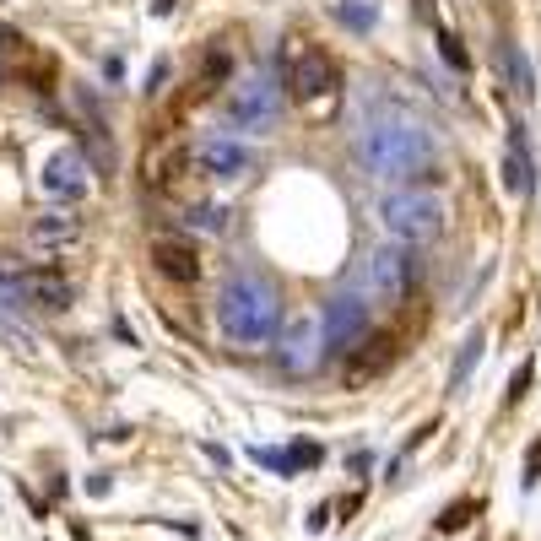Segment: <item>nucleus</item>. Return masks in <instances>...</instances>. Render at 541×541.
Masks as SVG:
<instances>
[{
  "mask_svg": "<svg viewBox=\"0 0 541 541\" xmlns=\"http://www.w3.org/2000/svg\"><path fill=\"white\" fill-rule=\"evenodd\" d=\"M217 325L233 347H266V341L282 336V298L266 276L239 271L228 276V287L217 298Z\"/></svg>",
  "mask_w": 541,
  "mask_h": 541,
  "instance_id": "nucleus-1",
  "label": "nucleus"
},
{
  "mask_svg": "<svg viewBox=\"0 0 541 541\" xmlns=\"http://www.w3.org/2000/svg\"><path fill=\"white\" fill-rule=\"evenodd\" d=\"M363 163L368 174L379 179H401V184H417V179H433V136L422 130L417 120H374L363 130Z\"/></svg>",
  "mask_w": 541,
  "mask_h": 541,
  "instance_id": "nucleus-2",
  "label": "nucleus"
},
{
  "mask_svg": "<svg viewBox=\"0 0 541 541\" xmlns=\"http://www.w3.org/2000/svg\"><path fill=\"white\" fill-rule=\"evenodd\" d=\"M379 222L390 228L395 244H433L450 228V201L428 184H401L379 201Z\"/></svg>",
  "mask_w": 541,
  "mask_h": 541,
  "instance_id": "nucleus-3",
  "label": "nucleus"
},
{
  "mask_svg": "<svg viewBox=\"0 0 541 541\" xmlns=\"http://www.w3.org/2000/svg\"><path fill=\"white\" fill-rule=\"evenodd\" d=\"M276 76H282V87L293 92L298 103L336 98V87H341L336 60L325 55V49L303 44V38H287V44H282V55H276Z\"/></svg>",
  "mask_w": 541,
  "mask_h": 541,
  "instance_id": "nucleus-4",
  "label": "nucleus"
},
{
  "mask_svg": "<svg viewBox=\"0 0 541 541\" xmlns=\"http://www.w3.org/2000/svg\"><path fill=\"white\" fill-rule=\"evenodd\" d=\"M282 98H287L282 76L255 71V76H244V82L228 87L222 114H228V125H239V130H271L276 120H282Z\"/></svg>",
  "mask_w": 541,
  "mask_h": 541,
  "instance_id": "nucleus-5",
  "label": "nucleus"
},
{
  "mask_svg": "<svg viewBox=\"0 0 541 541\" xmlns=\"http://www.w3.org/2000/svg\"><path fill=\"white\" fill-rule=\"evenodd\" d=\"M417 282V255L406 244H379L363 260V293L374 303H401Z\"/></svg>",
  "mask_w": 541,
  "mask_h": 541,
  "instance_id": "nucleus-6",
  "label": "nucleus"
},
{
  "mask_svg": "<svg viewBox=\"0 0 541 541\" xmlns=\"http://www.w3.org/2000/svg\"><path fill=\"white\" fill-rule=\"evenodd\" d=\"M325 320H314V314H303V320L282 325V336H276V363L287 368L293 379H309L314 368L325 363Z\"/></svg>",
  "mask_w": 541,
  "mask_h": 541,
  "instance_id": "nucleus-7",
  "label": "nucleus"
},
{
  "mask_svg": "<svg viewBox=\"0 0 541 541\" xmlns=\"http://www.w3.org/2000/svg\"><path fill=\"white\" fill-rule=\"evenodd\" d=\"M368 336H374V303H363L358 293H341L325 303V347L331 352H352Z\"/></svg>",
  "mask_w": 541,
  "mask_h": 541,
  "instance_id": "nucleus-8",
  "label": "nucleus"
},
{
  "mask_svg": "<svg viewBox=\"0 0 541 541\" xmlns=\"http://www.w3.org/2000/svg\"><path fill=\"white\" fill-rule=\"evenodd\" d=\"M190 163L206 179H244V174H255V147H244L233 136H201L190 147Z\"/></svg>",
  "mask_w": 541,
  "mask_h": 541,
  "instance_id": "nucleus-9",
  "label": "nucleus"
},
{
  "mask_svg": "<svg viewBox=\"0 0 541 541\" xmlns=\"http://www.w3.org/2000/svg\"><path fill=\"white\" fill-rule=\"evenodd\" d=\"M38 190H44L49 201H60V206L82 201V195H87V157L76 152V147L49 152L44 168H38Z\"/></svg>",
  "mask_w": 541,
  "mask_h": 541,
  "instance_id": "nucleus-10",
  "label": "nucleus"
},
{
  "mask_svg": "<svg viewBox=\"0 0 541 541\" xmlns=\"http://www.w3.org/2000/svg\"><path fill=\"white\" fill-rule=\"evenodd\" d=\"M17 298H22V309H71L76 303V287H71V276H60V271H49V266H33V271H22L17 276Z\"/></svg>",
  "mask_w": 541,
  "mask_h": 541,
  "instance_id": "nucleus-11",
  "label": "nucleus"
},
{
  "mask_svg": "<svg viewBox=\"0 0 541 541\" xmlns=\"http://www.w3.org/2000/svg\"><path fill=\"white\" fill-rule=\"evenodd\" d=\"M152 266L168 276V282H201V249L179 233H157L152 239Z\"/></svg>",
  "mask_w": 541,
  "mask_h": 541,
  "instance_id": "nucleus-12",
  "label": "nucleus"
},
{
  "mask_svg": "<svg viewBox=\"0 0 541 541\" xmlns=\"http://www.w3.org/2000/svg\"><path fill=\"white\" fill-rule=\"evenodd\" d=\"M395 358H401V341H395V336H368L363 347L347 352V385H368V379H379Z\"/></svg>",
  "mask_w": 541,
  "mask_h": 541,
  "instance_id": "nucleus-13",
  "label": "nucleus"
},
{
  "mask_svg": "<svg viewBox=\"0 0 541 541\" xmlns=\"http://www.w3.org/2000/svg\"><path fill=\"white\" fill-rule=\"evenodd\" d=\"M249 460H255V466H266V471H276V477H298V471L320 466L325 450L314 439H298V444H287V450H266V444H255Z\"/></svg>",
  "mask_w": 541,
  "mask_h": 541,
  "instance_id": "nucleus-14",
  "label": "nucleus"
},
{
  "mask_svg": "<svg viewBox=\"0 0 541 541\" xmlns=\"http://www.w3.org/2000/svg\"><path fill=\"white\" fill-rule=\"evenodd\" d=\"M28 244L33 249H71V244H82V222L71 211H44V217L28 222Z\"/></svg>",
  "mask_w": 541,
  "mask_h": 541,
  "instance_id": "nucleus-15",
  "label": "nucleus"
},
{
  "mask_svg": "<svg viewBox=\"0 0 541 541\" xmlns=\"http://www.w3.org/2000/svg\"><path fill=\"white\" fill-rule=\"evenodd\" d=\"M504 184L514 195H531L536 190V157L525 147V130L509 125V147H504Z\"/></svg>",
  "mask_w": 541,
  "mask_h": 541,
  "instance_id": "nucleus-16",
  "label": "nucleus"
},
{
  "mask_svg": "<svg viewBox=\"0 0 541 541\" xmlns=\"http://www.w3.org/2000/svg\"><path fill=\"white\" fill-rule=\"evenodd\" d=\"M233 76V49L228 44H206L201 60H195V98H211L217 87H228Z\"/></svg>",
  "mask_w": 541,
  "mask_h": 541,
  "instance_id": "nucleus-17",
  "label": "nucleus"
},
{
  "mask_svg": "<svg viewBox=\"0 0 541 541\" xmlns=\"http://www.w3.org/2000/svg\"><path fill=\"white\" fill-rule=\"evenodd\" d=\"M498 76H504V87L514 92V98H536V71H531V60H525V49L520 44H498Z\"/></svg>",
  "mask_w": 541,
  "mask_h": 541,
  "instance_id": "nucleus-18",
  "label": "nucleus"
},
{
  "mask_svg": "<svg viewBox=\"0 0 541 541\" xmlns=\"http://www.w3.org/2000/svg\"><path fill=\"white\" fill-rule=\"evenodd\" d=\"M336 17L347 22V28L368 33V28L379 22V6H374V0H336Z\"/></svg>",
  "mask_w": 541,
  "mask_h": 541,
  "instance_id": "nucleus-19",
  "label": "nucleus"
},
{
  "mask_svg": "<svg viewBox=\"0 0 541 541\" xmlns=\"http://www.w3.org/2000/svg\"><path fill=\"white\" fill-rule=\"evenodd\" d=\"M482 347H487V336H482V331L471 336L466 347H460V358H455V368H450V390H460V385H466V379H471V368H477V358H482Z\"/></svg>",
  "mask_w": 541,
  "mask_h": 541,
  "instance_id": "nucleus-20",
  "label": "nucleus"
},
{
  "mask_svg": "<svg viewBox=\"0 0 541 541\" xmlns=\"http://www.w3.org/2000/svg\"><path fill=\"white\" fill-rule=\"evenodd\" d=\"M466 514H477V498H466V504H455V509H444L439 514V520H433V525H439V531H466Z\"/></svg>",
  "mask_w": 541,
  "mask_h": 541,
  "instance_id": "nucleus-21",
  "label": "nucleus"
},
{
  "mask_svg": "<svg viewBox=\"0 0 541 541\" xmlns=\"http://www.w3.org/2000/svg\"><path fill=\"white\" fill-rule=\"evenodd\" d=\"M439 55L455 65V71H471V60H466V49H460V38L455 33H439Z\"/></svg>",
  "mask_w": 541,
  "mask_h": 541,
  "instance_id": "nucleus-22",
  "label": "nucleus"
},
{
  "mask_svg": "<svg viewBox=\"0 0 541 541\" xmlns=\"http://www.w3.org/2000/svg\"><path fill=\"white\" fill-rule=\"evenodd\" d=\"M222 217H228L222 206H190V222H195V228H211V233H217Z\"/></svg>",
  "mask_w": 541,
  "mask_h": 541,
  "instance_id": "nucleus-23",
  "label": "nucleus"
},
{
  "mask_svg": "<svg viewBox=\"0 0 541 541\" xmlns=\"http://www.w3.org/2000/svg\"><path fill=\"white\" fill-rule=\"evenodd\" d=\"M525 385H531V363H520V368H514V379H509V401H520Z\"/></svg>",
  "mask_w": 541,
  "mask_h": 541,
  "instance_id": "nucleus-24",
  "label": "nucleus"
},
{
  "mask_svg": "<svg viewBox=\"0 0 541 541\" xmlns=\"http://www.w3.org/2000/svg\"><path fill=\"white\" fill-rule=\"evenodd\" d=\"M347 471H352V477H363V471H374V455H368V450H352V455H347Z\"/></svg>",
  "mask_w": 541,
  "mask_h": 541,
  "instance_id": "nucleus-25",
  "label": "nucleus"
},
{
  "mask_svg": "<svg viewBox=\"0 0 541 541\" xmlns=\"http://www.w3.org/2000/svg\"><path fill=\"white\" fill-rule=\"evenodd\" d=\"M109 487H114L109 471H92V477H87V493H92V498H98V493H109Z\"/></svg>",
  "mask_w": 541,
  "mask_h": 541,
  "instance_id": "nucleus-26",
  "label": "nucleus"
},
{
  "mask_svg": "<svg viewBox=\"0 0 541 541\" xmlns=\"http://www.w3.org/2000/svg\"><path fill=\"white\" fill-rule=\"evenodd\" d=\"M303 525H309V531H325V525H331V504L309 509V520H303Z\"/></svg>",
  "mask_w": 541,
  "mask_h": 541,
  "instance_id": "nucleus-27",
  "label": "nucleus"
},
{
  "mask_svg": "<svg viewBox=\"0 0 541 541\" xmlns=\"http://www.w3.org/2000/svg\"><path fill=\"white\" fill-rule=\"evenodd\" d=\"M163 82H168V60H157V65H152V76H147V92H157Z\"/></svg>",
  "mask_w": 541,
  "mask_h": 541,
  "instance_id": "nucleus-28",
  "label": "nucleus"
},
{
  "mask_svg": "<svg viewBox=\"0 0 541 541\" xmlns=\"http://www.w3.org/2000/svg\"><path fill=\"white\" fill-rule=\"evenodd\" d=\"M0 49H22V33L6 28V22H0Z\"/></svg>",
  "mask_w": 541,
  "mask_h": 541,
  "instance_id": "nucleus-29",
  "label": "nucleus"
},
{
  "mask_svg": "<svg viewBox=\"0 0 541 541\" xmlns=\"http://www.w3.org/2000/svg\"><path fill=\"white\" fill-rule=\"evenodd\" d=\"M152 11H157V17H168V11H174V0H152Z\"/></svg>",
  "mask_w": 541,
  "mask_h": 541,
  "instance_id": "nucleus-30",
  "label": "nucleus"
},
{
  "mask_svg": "<svg viewBox=\"0 0 541 541\" xmlns=\"http://www.w3.org/2000/svg\"><path fill=\"white\" fill-rule=\"evenodd\" d=\"M0 76H6V71H0Z\"/></svg>",
  "mask_w": 541,
  "mask_h": 541,
  "instance_id": "nucleus-31",
  "label": "nucleus"
}]
</instances>
